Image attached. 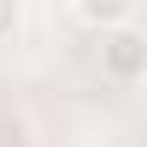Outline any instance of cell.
I'll use <instances>...</instances> for the list:
<instances>
[{"label":"cell","mask_w":147,"mask_h":147,"mask_svg":"<svg viewBox=\"0 0 147 147\" xmlns=\"http://www.w3.org/2000/svg\"><path fill=\"white\" fill-rule=\"evenodd\" d=\"M17 28H23V6H17V0H0V45L17 34Z\"/></svg>","instance_id":"277c9868"},{"label":"cell","mask_w":147,"mask_h":147,"mask_svg":"<svg viewBox=\"0 0 147 147\" xmlns=\"http://www.w3.org/2000/svg\"><path fill=\"white\" fill-rule=\"evenodd\" d=\"M102 74H108V79H119V85L147 79V28H142V23L102 34Z\"/></svg>","instance_id":"6da1fadb"},{"label":"cell","mask_w":147,"mask_h":147,"mask_svg":"<svg viewBox=\"0 0 147 147\" xmlns=\"http://www.w3.org/2000/svg\"><path fill=\"white\" fill-rule=\"evenodd\" d=\"M0 147H34V125H28V113L0 108Z\"/></svg>","instance_id":"3957f363"},{"label":"cell","mask_w":147,"mask_h":147,"mask_svg":"<svg viewBox=\"0 0 147 147\" xmlns=\"http://www.w3.org/2000/svg\"><path fill=\"white\" fill-rule=\"evenodd\" d=\"M74 23L113 34V28H130V23H136V6H130V0H79V6H74Z\"/></svg>","instance_id":"7a4b0ae2"}]
</instances>
